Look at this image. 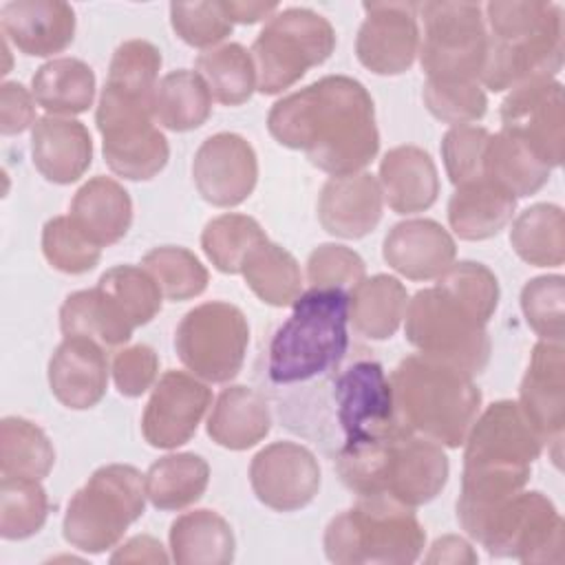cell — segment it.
Returning a JSON list of instances; mask_svg holds the SVG:
<instances>
[{
	"label": "cell",
	"instance_id": "obj_1",
	"mask_svg": "<svg viewBox=\"0 0 565 565\" xmlns=\"http://www.w3.org/2000/svg\"><path fill=\"white\" fill-rule=\"evenodd\" d=\"M267 128L280 146L302 150L311 166L331 177L362 172L380 150L373 99L349 75H324L278 99Z\"/></svg>",
	"mask_w": 565,
	"mask_h": 565
},
{
	"label": "cell",
	"instance_id": "obj_2",
	"mask_svg": "<svg viewBox=\"0 0 565 565\" xmlns=\"http://www.w3.org/2000/svg\"><path fill=\"white\" fill-rule=\"evenodd\" d=\"M488 55L479 84L492 93L552 79L563 66V9L545 0H492L483 7Z\"/></svg>",
	"mask_w": 565,
	"mask_h": 565
},
{
	"label": "cell",
	"instance_id": "obj_3",
	"mask_svg": "<svg viewBox=\"0 0 565 565\" xmlns=\"http://www.w3.org/2000/svg\"><path fill=\"white\" fill-rule=\"evenodd\" d=\"M335 470L358 497L384 494L417 508L446 488L450 463L437 441L404 430L382 441L340 448Z\"/></svg>",
	"mask_w": 565,
	"mask_h": 565
},
{
	"label": "cell",
	"instance_id": "obj_4",
	"mask_svg": "<svg viewBox=\"0 0 565 565\" xmlns=\"http://www.w3.org/2000/svg\"><path fill=\"white\" fill-rule=\"evenodd\" d=\"M399 422L439 446L459 448L481 408V391L466 371L426 358L406 355L388 375Z\"/></svg>",
	"mask_w": 565,
	"mask_h": 565
},
{
	"label": "cell",
	"instance_id": "obj_5",
	"mask_svg": "<svg viewBox=\"0 0 565 565\" xmlns=\"http://www.w3.org/2000/svg\"><path fill=\"white\" fill-rule=\"evenodd\" d=\"M291 307L267 349V377L278 386L322 377L335 371L349 351L347 291L309 287Z\"/></svg>",
	"mask_w": 565,
	"mask_h": 565
},
{
	"label": "cell",
	"instance_id": "obj_6",
	"mask_svg": "<svg viewBox=\"0 0 565 565\" xmlns=\"http://www.w3.org/2000/svg\"><path fill=\"white\" fill-rule=\"evenodd\" d=\"M322 545L338 565H408L422 556L426 532L413 508L369 494L329 521Z\"/></svg>",
	"mask_w": 565,
	"mask_h": 565
},
{
	"label": "cell",
	"instance_id": "obj_7",
	"mask_svg": "<svg viewBox=\"0 0 565 565\" xmlns=\"http://www.w3.org/2000/svg\"><path fill=\"white\" fill-rule=\"evenodd\" d=\"M146 499V475L135 466L108 463L97 468L66 505L64 541L86 554L115 547L143 514Z\"/></svg>",
	"mask_w": 565,
	"mask_h": 565
},
{
	"label": "cell",
	"instance_id": "obj_8",
	"mask_svg": "<svg viewBox=\"0 0 565 565\" xmlns=\"http://www.w3.org/2000/svg\"><path fill=\"white\" fill-rule=\"evenodd\" d=\"M333 49L335 31L324 15L307 7H289L274 13L249 49L256 90L263 95L287 90L309 68L324 64Z\"/></svg>",
	"mask_w": 565,
	"mask_h": 565
},
{
	"label": "cell",
	"instance_id": "obj_9",
	"mask_svg": "<svg viewBox=\"0 0 565 565\" xmlns=\"http://www.w3.org/2000/svg\"><path fill=\"white\" fill-rule=\"evenodd\" d=\"M404 333L422 355L448 362L472 377L490 362L492 344L486 324L439 287L419 289L408 298Z\"/></svg>",
	"mask_w": 565,
	"mask_h": 565
},
{
	"label": "cell",
	"instance_id": "obj_10",
	"mask_svg": "<svg viewBox=\"0 0 565 565\" xmlns=\"http://www.w3.org/2000/svg\"><path fill=\"white\" fill-rule=\"evenodd\" d=\"M419 64L426 79L479 82L488 55V29L479 2H424Z\"/></svg>",
	"mask_w": 565,
	"mask_h": 565
},
{
	"label": "cell",
	"instance_id": "obj_11",
	"mask_svg": "<svg viewBox=\"0 0 565 565\" xmlns=\"http://www.w3.org/2000/svg\"><path fill=\"white\" fill-rule=\"evenodd\" d=\"M95 124L102 135L104 161L117 177L150 181L166 168L170 146L166 135L154 126L152 102L104 86Z\"/></svg>",
	"mask_w": 565,
	"mask_h": 565
},
{
	"label": "cell",
	"instance_id": "obj_12",
	"mask_svg": "<svg viewBox=\"0 0 565 565\" xmlns=\"http://www.w3.org/2000/svg\"><path fill=\"white\" fill-rule=\"evenodd\" d=\"M249 344L245 313L225 300H210L190 309L174 331V349L181 364L203 382H232Z\"/></svg>",
	"mask_w": 565,
	"mask_h": 565
},
{
	"label": "cell",
	"instance_id": "obj_13",
	"mask_svg": "<svg viewBox=\"0 0 565 565\" xmlns=\"http://www.w3.org/2000/svg\"><path fill=\"white\" fill-rule=\"evenodd\" d=\"M565 523L552 499L539 490H521L486 523L477 543L490 556L521 563H561Z\"/></svg>",
	"mask_w": 565,
	"mask_h": 565
},
{
	"label": "cell",
	"instance_id": "obj_14",
	"mask_svg": "<svg viewBox=\"0 0 565 565\" xmlns=\"http://www.w3.org/2000/svg\"><path fill=\"white\" fill-rule=\"evenodd\" d=\"M331 395L335 419L344 433L342 448L382 441L408 430L397 417L391 380L375 360H355L342 369L333 377Z\"/></svg>",
	"mask_w": 565,
	"mask_h": 565
},
{
	"label": "cell",
	"instance_id": "obj_15",
	"mask_svg": "<svg viewBox=\"0 0 565 565\" xmlns=\"http://www.w3.org/2000/svg\"><path fill=\"white\" fill-rule=\"evenodd\" d=\"M501 128L547 168H558L565 143L563 84L552 77L512 88L501 104Z\"/></svg>",
	"mask_w": 565,
	"mask_h": 565
},
{
	"label": "cell",
	"instance_id": "obj_16",
	"mask_svg": "<svg viewBox=\"0 0 565 565\" xmlns=\"http://www.w3.org/2000/svg\"><path fill=\"white\" fill-rule=\"evenodd\" d=\"M322 472L316 455L296 441H274L260 448L249 463V483L256 499L276 512H296L309 505L320 490Z\"/></svg>",
	"mask_w": 565,
	"mask_h": 565
},
{
	"label": "cell",
	"instance_id": "obj_17",
	"mask_svg": "<svg viewBox=\"0 0 565 565\" xmlns=\"http://www.w3.org/2000/svg\"><path fill=\"white\" fill-rule=\"evenodd\" d=\"M212 404V391L196 375L170 369L152 388L141 415L143 439L172 450L188 444Z\"/></svg>",
	"mask_w": 565,
	"mask_h": 565
},
{
	"label": "cell",
	"instance_id": "obj_18",
	"mask_svg": "<svg viewBox=\"0 0 565 565\" xmlns=\"http://www.w3.org/2000/svg\"><path fill=\"white\" fill-rule=\"evenodd\" d=\"M355 55L375 75L406 73L419 53L415 2H364Z\"/></svg>",
	"mask_w": 565,
	"mask_h": 565
},
{
	"label": "cell",
	"instance_id": "obj_19",
	"mask_svg": "<svg viewBox=\"0 0 565 565\" xmlns=\"http://www.w3.org/2000/svg\"><path fill=\"white\" fill-rule=\"evenodd\" d=\"M192 179L203 201L214 207H236L249 199L258 181V159L252 143L236 132L210 135L194 152Z\"/></svg>",
	"mask_w": 565,
	"mask_h": 565
},
{
	"label": "cell",
	"instance_id": "obj_20",
	"mask_svg": "<svg viewBox=\"0 0 565 565\" xmlns=\"http://www.w3.org/2000/svg\"><path fill=\"white\" fill-rule=\"evenodd\" d=\"M463 466H530L543 450V439L530 426L519 402H492L466 435Z\"/></svg>",
	"mask_w": 565,
	"mask_h": 565
},
{
	"label": "cell",
	"instance_id": "obj_21",
	"mask_svg": "<svg viewBox=\"0 0 565 565\" xmlns=\"http://www.w3.org/2000/svg\"><path fill=\"white\" fill-rule=\"evenodd\" d=\"M519 406L543 441L561 444L565 428V349L539 340L521 380Z\"/></svg>",
	"mask_w": 565,
	"mask_h": 565
},
{
	"label": "cell",
	"instance_id": "obj_22",
	"mask_svg": "<svg viewBox=\"0 0 565 565\" xmlns=\"http://www.w3.org/2000/svg\"><path fill=\"white\" fill-rule=\"evenodd\" d=\"M49 386L53 397L71 408L97 406L108 388L106 349L88 338H64L49 360Z\"/></svg>",
	"mask_w": 565,
	"mask_h": 565
},
{
	"label": "cell",
	"instance_id": "obj_23",
	"mask_svg": "<svg viewBox=\"0 0 565 565\" xmlns=\"http://www.w3.org/2000/svg\"><path fill=\"white\" fill-rule=\"evenodd\" d=\"M384 194L371 172L329 177L318 196V221L338 238H364L382 221Z\"/></svg>",
	"mask_w": 565,
	"mask_h": 565
},
{
	"label": "cell",
	"instance_id": "obj_24",
	"mask_svg": "<svg viewBox=\"0 0 565 565\" xmlns=\"http://www.w3.org/2000/svg\"><path fill=\"white\" fill-rule=\"evenodd\" d=\"M457 256L450 232L433 218L395 223L382 243V258L408 280H437Z\"/></svg>",
	"mask_w": 565,
	"mask_h": 565
},
{
	"label": "cell",
	"instance_id": "obj_25",
	"mask_svg": "<svg viewBox=\"0 0 565 565\" xmlns=\"http://www.w3.org/2000/svg\"><path fill=\"white\" fill-rule=\"evenodd\" d=\"M2 38L33 57H49L71 46L75 11L62 0H9L0 7Z\"/></svg>",
	"mask_w": 565,
	"mask_h": 565
},
{
	"label": "cell",
	"instance_id": "obj_26",
	"mask_svg": "<svg viewBox=\"0 0 565 565\" xmlns=\"http://www.w3.org/2000/svg\"><path fill=\"white\" fill-rule=\"evenodd\" d=\"M31 159L46 181L75 183L93 163L90 132L73 117L44 115L31 128Z\"/></svg>",
	"mask_w": 565,
	"mask_h": 565
},
{
	"label": "cell",
	"instance_id": "obj_27",
	"mask_svg": "<svg viewBox=\"0 0 565 565\" xmlns=\"http://www.w3.org/2000/svg\"><path fill=\"white\" fill-rule=\"evenodd\" d=\"M377 181L384 201L395 214L424 212L439 196L437 166L419 146L391 148L380 161Z\"/></svg>",
	"mask_w": 565,
	"mask_h": 565
},
{
	"label": "cell",
	"instance_id": "obj_28",
	"mask_svg": "<svg viewBox=\"0 0 565 565\" xmlns=\"http://www.w3.org/2000/svg\"><path fill=\"white\" fill-rule=\"evenodd\" d=\"M68 216L86 238L99 247H108L128 234L132 201L121 183L97 174L75 192Z\"/></svg>",
	"mask_w": 565,
	"mask_h": 565
},
{
	"label": "cell",
	"instance_id": "obj_29",
	"mask_svg": "<svg viewBox=\"0 0 565 565\" xmlns=\"http://www.w3.org/2000/svg\"><path fill=\"white\" fill-rule=\"evenodd\" d=\"M516 210V199L490 181L479 177L455 185L448 201L450 230L463 241H486L497 236Z\"/></svg>",
	"mask_w": 565,
	"mask_h": 565
},
{
	"label": "cell",
	"instance_id": "obj_30",
	"mask_svg": "<svg viewBox=\"0 0 565 565\" xmlns=\"http://www.w3.org/2000/svg\"><path fill=\"white\" fill-rule=\"evenodd\" d=\"M207 435L227 450H247L271 430L267 399L249 386L236 384L221 391L207 417Z\"/></svg>",
	"mask_w": 565,
	"mask_h": 565
},
{
	"label": "cell",
	"instance_id": "obj_31",
	"mask_svg": "<svg viewBox=\"0 0 565 565\" xmlns=\"http://www.w3.org/2000/svg\"><path fill=\"white\" fill-rule=\"evenodd\" d=\"M170 558L179 565H227L234 561L232 525L214 510H190L177 516L168 532Z\"/></svg>",
	"mask_w": 565,
	"mask_h": 565
},
{
	"label": "cell",
	"instance_id": "obj_32",
	"mask_svg": "<svg viewBox=\"0 0 565 565\" xmlns=\"http://www.w3.org/2000/svg\"><path fill=\"white\" fill-rule=\"evenodd\" d=\"M60 329L64 338H88L104 349L124 347L135 331L119 305L97 285L64 298L60 307Z\"/></svg>",
	"mask_w": 565,
	"mask_h": 565
},
{
	"label": "cell",
	"instance_id": "obj_33",
	"mask_svg": "<svg viewBox=\"0 0 565 565\" xmlns=\"http://www.w3.org/2000/svg\"><path fill=\"white\" fill-rule=\"evenodd\" d=\"M406 287L388 274L364 278L349 294V324L366 340H388L404 322Z\"/></svg>",
	"mask_w": 565,
	"mask_h": 565
},
{
	"label": "cell",
	"instance_id": "obj_34",
	"mask_svg": "<svg viewBox=\"0 0 565 565\" xmlns=\"http://www.w3.org/2000/svg\"><path fill=\"white\" fill-rule=\"evenodd\" d=\"M31 93L49 115L73 117L93 106L95 73L84 60L55 57L35 71Z\"/></svg>",
	"mask_w": 565,
	"mask_h": 565
},
{
	"label": "cell",
	"instance_id": "obj_35",
	"mask_svg": "<svg viewBox=\"0 0 565 565\" xmlns=\"http://www.w3.org/2000/svg\"><path fill=\"white\" fill-rule=\"evenodd\" d=\"M212 95L196 71L177 68L166 73L152 95V117L172 132H188L207 121Z\"/></svg>",
	"mask_w": 565,
	"mask_h": 565
},
{
	"label": "cell",
	"instance_id": "obj_36",
	"mask_svg": "<svg viewBox=\"0 0 565 565\" xmlns=\"http://www.w3.org/2000/svg\"><path fill=\"white\" fill-rule=\"evenodd\" d=\"M210 483V466L201 455L159 457L146 472V494L157 510H183L196 503Z\"/></svg>",
	"mask_w": 565,
	"mask_h": 565
},
{
	"label": "cell",
	"instance_id": "obj_37",
	"mask_svg": "<svg viewBox=\"0 0 565 565\" xmlns=\"http://www.w3.org/2000/svg\"><path fill=\"white\" fill-rule=\"evenodd\" d=\"M247 287L271 307H289L302 294V271L291 252L269 238L258 243L243 260Z\"/></svg>",
	"mask_w": 565,
	"mask_h": 565
},
{
	"label": "cell",
	"instance_id": "obj_38",
	"mask_svg": "<svg viewBox=\"0 0 565 565\" xmlns=\"http://www.w3.org/2000/svg\"><path fill=\"white\" fill-rule=\"evenodd\" d=\"M552 168L536 159L514 135L499 130L490 135L483 154V177L508 190L514 199L536 194L550 181Z\"/></svg>",
	"mask_w": 565,
	"mask_h": 565
},
{
	"label": "cell",
	"instance_id": "obj_39",
	"mask_svg": "<svg viewBox=\"0 0 565 565\" xmlns=\"http://www.w3.org/2000/svg\"><path fill=\"white\" fill-rule=\"evenodd\" d=\"M510 245L534 267H561L565 260V216L561 205L534 203L512 223Z\"/></svg>",
	"mask_w": 565,
	"mask_h": 565
},
{
	"label": "cell",
	"instance_id": "obj_40",
	"mask_svg": "<svg viewBox=\"0 0 565 565\" xmlns=\"http://www.w3.org/2000/svg\"><path fill=\"white\" fill-rule=\"evenodd\" d=\"M194 66L207 84L212 99L223 106H241L256 90V68L252 55L238 42H227L199 53Z\"/></svg>",
	"mask_w": 565,
	"mask_h": 565
},
{
	"label": "cell",
	"instance_id": "obj_41",
	"mask_svg": "<svg viewBox=\"0 0 565 565\" xmlns=\"http://www.w3.org/2000/svg\"><path fill=\"white\" fill-rule=\"evenodd\" d=\"M55 463V448L46 433L24 417L0 422V475L44 479Z\"/></svg>",
	"mask_w": 565,
	"mask_h": 565
},
{
	"label": "cell",
	"instance_id": "obj_42",
	"mask_svg": "<svg viewBox=\"0 0 565 565\" xmlns=\"http://www.w3.org/2000/svg\"><path fill=\"white\" fill-rule=\"evenodd\" d=\"M267 241L260 223L247 214H221L205 223L201 247L212 265L223 274H241L247 254Z\"/></svg>",
	"mask_w": 565,
	"mask_h": 565
},
{
	"label": "cell",
	"instance_id": "obj_43",
	"mask_svg": "<svg viewBox=\"0 0 565 565\" xmlns=\"http://www.w3.org/2000/svg\"><path fill=\"white\" fill-rule=\"evenodd\" d=\"M49 516V497L40 479L2 477L0 479V536L4 541H24L38 534Z\"/></svg>",
	"mask_w": 565,
	"mask_h": 565
},
{
	"label": "cell",
	"instance_id": "obj_44",
	"mask_svg": "<svg viewBox=\"0 0 565 565\" xmlns=\"http://www.w3.org/2000/svg\"><path fill=\"white\" fill-rule=\"evenodd\" d=\"M141 267L150 271L163 298L170 302L196 298L205 291L210 282L205 265L190 249L179 245L152 247L141 258Z\"/></svg>",
	"mask_w": 565,
	"mask_h": 565
},
{
	"label": "cell",
	"instance_id": "obj_45",
	"mask_svg": "<svg viewBox=\"0 0 565 565\" xmlns=\"http://www.w3.org/2000/svg\"><path fill=\"white\" fill-rule=\"evenodd\" d=\"M97 287L119 305L135 329L148 324L161 311L163 294L143 267L115 265L99 276Z\"/></svg>",
	"mask_w": 565,
	"mask_h": 565
},
{
	"label": "cell",
	"instance_id": "obj_46",
	"mask_svg": "<svg viewBox=\"0 0 565 565\" xmlns=\"http://www.w3.org/2000/svg\"><path fill=\"white\" fill-rule=\"evenodd\" d=\"M161 71V51L148 40L121 42L108 64V77L104 86H110L124 95L152 102Z\"/></svg>",
	"mask_w": 565,
	"mask_h": 565
},
{
	"label": "cell",
	"instance_id": "obj_47",
	"mask_svg": "<svg viewBox=\"0 0 565 565\" xmlns=\"http://www.w3.org/2000/svg\"><path fill=\"white\" fill-rule=\"evenodd\" d=\"M435 287H439L446 296L457 300L481 324H488L499 307V280L483 263H452L437 278Z\"/></svg>",
	"mask_w": 565,
	"mask_h": 565
},
{
	"label": "cell",
	"instance_id": "obj_48",
	"mask_svg": "<svg viewBox=\"0 0 565 565\" xmlns=\"http://www.w3.org/2000/svg\"><path fill=\"white\" fill-rule=\"evenodd\" d=\"M42 254L53 269L79 276L95 269L102 247L86 238L71 216H53L42 227Z\"/></svg>",
	"mask_w": 565,
	"mask_h": 565
},
{
	"label": "cell",
	"instance_id": "obj_49",
	"mask_svg": "<svg viewBox=\"0 0 565 565\" xmlns=\"http://www.w3.org/2000/svg\"><path fill=\"white\" fill-rule=\"evenodd\" d=\"M565 278L561 274L536 276L521 289V311L530 329L547 342H563L565 335Z\"/></svg>",
	"mask_w": 565,
	"mask_h": 565
},
{
	"label": "cell",
	"instance_id": "obj_50",
	"mask_svg": "<svg viewBox=\"0 0 565 565\" xmlns=\"http://www.w3.org/2000/svg\"><path fill=\"white\" fill-rule=\"evenodd\" d=\"M422 99L428 113L450 126L479 121L488 110V97L479 82H435L426 79Z\"/></svg>",
	"mask_w": 565,
	"mask_h": 565
},
{
	"label": "cell",
	"instance_id": "obj_51",
	"mask_svg": "<svg viewBox=\"0 0 565 565\" xmlns=\"http://www.w3.org/2000/svg\"><path fill=\"white\" fill-rule=\"evenodd\" d=\"M172 31L194 49H214L230 33L234 22L225 13L223 0L205 2H172L170 4Z\"/></svg>",
	"mask_w": 565,
	"mask_h": 565
},
{
	"label": "cell",
	"instance_id": "obj_52",
	"mask_svg": "<svg viewBox=\"0 0 565 565\" xmlns=\"http://www.w3.org/2000/svg\"><path fill=\"white\" fill-rule=\"evenodd\" d=\"M366 278L362 256L338 243L318 245L307 258V280L318 289H340L351 294Z\"/></svg>",
	"mask_w": 565,
	"mask_h": 565
},
{
	"label": "cell",
	"instance_id": "obj_53",
	"mask_svg": "<svg viewBox=\"0 0 565 565\" xmlns=\"http://www.w3.org/2000/svg\"><path fill=\"white\" fill-rule=\"evenodd\" d=\"M483 126H452L441 139V159L452 185L483 177V154L490 139Z\"/></svg>",
	"mask_w": 565,
	"mask_h": 565
},
{
	"label": "cell",
	"instance_id": "obj_54",
	"mask_svg": "<svg viewBox=\"0 0 565 565\" xmlns=\"http://www.w3.org/2000/svg\"><path fill=\"white\" fill-rule=\"evenodd\" d=\"M113 382L124 397L143 395L157 380L159 355L148 344H132L119 349L110 364Z\"/></svg>",
	"mask_w": 565,
	"mask_h": 565
},
{
	"label": "cell",
	"instance_id": "obj_55",
	"mask_svg": "<svg viewBox=\"0 0 565 565\" xmlns=\"http://www.w3.org/2000/svg\"><path fill=\"white\" fill-rule=\"evenodd\" d=\"M35 99L20 82H2L0 86V132L4 137L20 135L35 124Z\"/></svg>",
	"mask_w": 565,
	"mask_h": 565
},
{
	"label": "cell",
	"instance_id": "obj_56",
	"mask_svg": "<svg viewBox=\"0 0 565 565\" xmlns=\"http://www.w3.org/2000/svg\"><path fill=\"white\" fill-rule=\"evenodd\" d=\"M168 561L170 556L166 554L163 545L148 534L128 539L110 556V563H168Z\"/></svg>",
	"mask_w": 565,
	"mask_h": 565
},
{
	"label": "cell",
	"instance_id": "obj_57",
	"mask_svg": "<svg viewBox=\"0 0 565 565\" xmlns=\"http://www.w3.org/2000/svg\"><path fill=\"white\" fill-rule=\"evenodd\" d=\"M428 563H477V554L472 550V545L455 534H446L441 539H437L430 547V552L426 554Z\"/></svg>",
	"mask_w": 565,
	"mask_h": 565
},
{
	"label": "cell",
	"instance_id": "obj_58",
	"mask_svg": "<svg viewBox=\"0 0 565 565\" xmlns=\"http://www.w3.org/2000/svg\"><path fill=\"white\" fill-rule=\"evenodd\" d=\"M225 13L232 22L238 24H254L263 18H271L278 11V2H238V0H223Z\"/></svg>",
	"mask_w": 565,
	"mask_h": 565
}]
</instances>
